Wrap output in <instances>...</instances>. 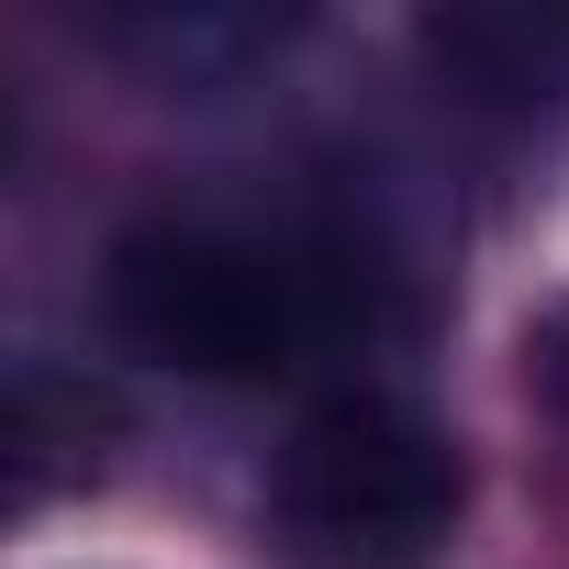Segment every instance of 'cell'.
I'll return each instance as SVG.
<instances>
[{"label": "cell", "instance_id": "3", "mask_svg": "<svg viewBox=\"0 0 569 569\" xmlns=\"http://www.w3.org/2000/svg\"><path fill=\"white\" fill-rule=\"evenodd\" d=\"M425 57L458 68L469 90L491 101H558L569 90V0H480V12H436L425 23Z\"/></svg>", "mask_w": 569, "mask_h": 569}, {"label": "cell", "instance_id": "4", "mask_svg": "<svg viewBox=\"0 0 569 569\" xmlns=\"http://www.w3.org/2000/svg\"><path fill=\"white\" fill-rule=\"evenodd\" d=\"M112 425H123L112 391H90V380H68V369H23V380H12V425H0V458H12V513H34L57 480H90Z\"/></svg>", "mask_w": 569, "mask_h": 569}, {"label": "cell", "instance_id": "6", "mask_svg": "<svg viewBox=\"0 0 569 569\" xmlns=\"http://www.w3.org/2000/svg\"><path fill=\"white\" fill-rule=\"evenodd\" d=\"M525 380L547 391V413H569V291L525 325Z\"/></svg>", "mask_w": 569, "mask_h": 569}, {"label": "cell", "instance_id": "5", "mask_svg": "<svg viewBox=\"0 0 569 569\" xmlns=\"http://www.w3.org/2000/svg\"><path fill=\"white\" fill-rule=\"evenodd\" d=\"M101 34H112L123 57H146L157 79H212V68H246L257 46H279V23H257V12H212V0H190V12L134 0V12H101Z\"/></svg>", "mask_w": 569, "mask_h": 569}, {"label": "cell", "instance_id": "2", "mask_svg": "<svg viewBox=\"0 0 569 569\" xmlns=\"http://www.w3.org/2000/svg\"><path fill=\"white\" fill-rule=\"evenodd\" d=\"M268 491H279V525H291L302 558H325V569H402V558H425L458 525L469 469H458V447L413 402L347 391V402H313L291 425Z\"/></svg>", "mask_w": 569, "mask_h": 569}, {"label": "cell", "instance_id": "1", "mask_svg": "<svg viewBox=\"0 0 569 569\" xmlns=\"http://www.w3.org/2000/svg\"><path fill=\"white\" fill-rule=\"evenodd\" d=\"M112 325L190 380H279L325 347L336 291L302 246L246 223H146L112 246Z\"/></svg>", "mask_w": 569, "mask_h": 569}]
</instances>
